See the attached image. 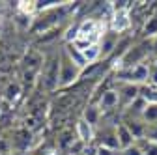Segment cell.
Returning <instances> with one entry per match:
<instances>
[{"mask_svg": "<svg viewBox=\"0 0 157 155\" xmlns=\"http://www.w3.org/2000/svg\"><path fill=\"white\" fill-rule=\"evenodd\" d=\"M39 79H41V84L47 92L58 90V81H60V52L49 54L47 58H43Z\"/></svg>", "mask_w": 157, "mask_h": 155, "instance_id": "cell-1", "label": "cell"}, {"mask_svg": "<svg viewBox=\"0 0 157 155\" xmlns=\"http://www.w3.org/2000/svg\"><path fill=\"white\" fill-rule=\"evenodd\" d=\"M78 81H81V69L66 56L64 51H60V81H58V88H69Z\"/></svg>", "mask_w": 157, "mask_h": 155, "instance_id": "cell-2", "label": "cell"}, {"mask_svg": "<svg viewBox=\"0 0 157 155\" xmlns=\"http://www.w3.org/2000/svg\"><path fill=\"white\" fill-rule=\"evenodd\" d=\"M133 26V19H131V9H120V11H112V17L109 21V30L118 34V36H124L129 28Z\"/></svg>", "mask_w": 157, "mask_h": 155, "instance_id": "cell-3", "label": "cell"}, {"mask_svg": "<svg viewBox=\"0 0 157 155\" xmlns=\"http://www.w3.org/2000/svg\"><path fill=\"white\" fill-rule=\"evenodd\" d=\"M97 105H99L101 112H112L118 105H120V93H118L116 88H107L101 92L99 99H97Z\"/></svg>", "mask_w": 157, "mask_h": 155, "instance_id": "cell-4", "label": "cell"}, {"mask_svg": "<svg viewBox=\"0 0 157 155\" xmlns=\"http://www.w3.org/2000/svg\"><path fill=\"white\" fill-rule=\"evenodd\" d=\"M116 90L120 93V105H124V108L140 97V86H135V84H118Z\"/></svg>", "mask_w": 157, "mask_h": 155, "instance_id": "cell-5", "label": "cell"}, {"mask_svg": "<svg viewBox=\"0 0 157 155\" xmlns=\"http://www.w3.org/2000/svg\"><path fill=\"white\" fill-rule=\"evenodd\" d=\"M81 118L84 120V122H88L94 129L101 123V118H103V112H101V108H99V105L97 103H94V101H90L86 107H84V110H82V116Z\"/></svg>", "mask_w": 157, "mask_h": 155, "instance_id": "cell-6", "label": "cell"}, {"mask_svg": "<svg viewBox=\"0 0 157 155\" xmlns=\"http://www.w3.org/2000/svg\"><path fill=\"white\" fill-rule=\"evenodd\" d=\"M75 133H77V138L82 140L84 144H90V142H95V129L84 122L82 118H78L77 123H75Z\"/></svg>", "mask_w": 157, "mask_h": 155, "instance_id": "cell-7", "label": "cell"}, {"mask_svg": "<svg viewBox=\"0 0 157 155\" xmlns=\"http://www.w3.org/2000/svg\"><path fill=\"white\" fill-rule=\"evenodd\" d=\"M114 129H116V137H118V142H120V148H122V149L131 148V146L136 144V140H135V137H133V133L129 131V127H127L124 122H118Z\"/></svg>", "mask_w": 157, "mask_h": 155, "instance_id": "cell-8", "label": "cell"}, {"mask_svg": "<svg viewBox=\"0 0 157 155\" xmlns=\"http://www.w3.org/2000/svg\"><path fill=\"white\" fill-rule=\"evenodd\" d=\"M118 41H120V36L114 34V32H110V30H107V34L103 36V40L99 41V47H101V54H103V58H110V56L114 54Z\"/></svg>", "mask_w": 157, "mask_h": 155, "instance_id": "cell-9", "label": "cell"}, {"mask_svg": "<svg viewBox=\"0 0 157 155\" xmlns=\"http://www.w3.org/2000/svg\"><path fill=\"white\" fill-rule=\"evenodd\" d=\"M114 127H116V125H112L110 129H105V131L101 133V138H99V142H97V144H99L101 148H109V149H114V151H122Z\"/></svg>", "mask_w": 157, "mask_h": 155, "instance_id": "cell-10", "label": "cell"}, {"mask_svg": "<svg viewBox=\"0 0 157 155\" xmlns=\"http://www.w3.org/2000/svg\"><path fill=\"white\" fill-rule=\"evenodd\" d=\"M122 122L129 127V131L133 133V137H135L136 142H140V140L146 138V134H148V125L144 123V120H122Z\"/></svg>", "mask_w": 157, "mask_h": 155, "instance_id": "cell-11", "label": "cell"}, {"mask_svg": "<svg viewBox=\"0 0 157 155\" xmlns=\"http://www.w3.org/2000/svg\"><path fill=\"white\" fill-rule=\"evenodd\" d=\"M142 37H144V41H151L157 37V15L151 13L144 19V23H142V30H140Z\"/></svg>", "mask_w": 157, "mask_h": 155, "instance_id": "cell-12", "label": "cell"}, {"mask_svg": "<svg viewBox=\"0 0 157 155\" xmlns=\"http://www.w3.org/2000/svg\"><path fill=\"white\" fill-rule=\"evenodd\" d=\"M64 52H66V56H67L69 60H71L78 69H81V71L88 66V62H86V58H84L82 51H78L73 43H67V45H66V49H64Z\"/></svg>", "mask_w": 157, "mask_h": 155, "instance_id": "cell-13", "label": "cell"}, {"mask_svg": "<svg viewBox=\"0 0 157 155\" xmlns=\"http://www.w3.org/2000/svg\"><path fill=\"white\" fill-rule=\"evenodd\" d=\"M15 8H17V13L26 15V17H34L37 13L36 0H19V2H15Z\"/></svg>", "mask_w": 157, "mask_h": 155, "instance_id": "cell-14", "label": "cell"}, {"mask_svg": "<svg viewBox=\"0 0 157 155\" xmlns=\"http://www.w3.org/2000/svg\"><path fill=\"white\" fill-rule=\"evenodd\" d=\"M140 99L146 105H157V88L151 84L140 86Z\"/></svg>", "mask_w": 157, "mask_h": 155, "instance_id": "cell-15", "label": "cell"}, {"mask_svg": "<svg viewBox=\"0 0 157 155\" xmlns=\"http://www.w3.org/2000/svg\"><path fill=\"white\" fill-rule=\"evenodd\" d=\"M82 54H84V58H86V62H88V64H97V62H101V58H103L99 43L90 45L86 51H82Z\"/></svg>", "mask_w": 157, "mask_h": 155, "instance_id": "cell-16", "label": "cell"}, {"mask_svg": "<svg viewBox=\"0 0 157 155\" xmlns=\"http://www.w3.org/2000/svg\"><path fill=\"white\" fill-rule=\"evenodd\" d=\"M142 120L146 125H157V105H148L144 114H142Z\"/></svg>", "mask_w": 157, "mask_h": 155, "instance_id": "cell-17", "label": "cell"}, {"mask_svg": "<svg viewBox=\"0 0 157 155\" xmlns=\"http://www.w3.org/2000/svg\"><path fill=\"white\" fill-rule=\"evenodd\" d=\"M101 69V62H97V64H88L82 71H81V81H84V79H94L95 77V73Z\"/></svg>", "mask_w": 157, "mask_h": 155, "instance_id": "cell-18", "label": "cell"}, {"mask_svg": "<svg viewBox=\"0 0 157 155\" xmlns=\"http://www.w3.org/2000/svg\"><path fill=\"white\" fill-rule=\"evenodd\" d=\"M136 144L142 148V153H144V155H157V144H155V142H151V140L144 138V140L136 142Z\"/></svg>", "mask_w": 157, "mask_h": 155, "instance_id": "cell-19", "label": "cell"}, {"mask_svg": "<svg viewBox=\"0 0 157 155\" xmlns=\"http://www.w3.org/2000/svg\"><path fill=\"white\" fill-rule=\"evenodd\" d=\"M19 93H21V86H19V84H10V86L6 88V95H4V97H6L10 103H13V101L19 97Z\"/></svg>", "mask_w": 157, "mask_h": 155, "instance_id": "cell-20", "label": "cell"}, {"mask_svg": "<svg viewBox=\"0 0 157 155\" xmlns=\"http://www.w3.org/2000/svg\"><path fill=\"white\" fill-rule=\"evenodd\" d=\"M32 19L34 17H26V15H21V13H17V19H15V23L21 26V28H25V30H28L30 26H32Z\"/></svg>", "mask_w": 157, "mask_h": 155, "instance_id": "cell-21", "label": "cell"}, {"mask_svg": "<svg viewBox=\"0 0 157 155\" xmlns=\"http://www.w3.org/2000/svg\"><path fill=\"white\" fill-rule=\"evenodd\" d=\"M120 155H144V153H142V148H140L139 144H135V146H131V148L122 149Z\"/></svg>", "mask_w": 157, "mask_h": 155, "instance_id": "cell-22", "label": "cell"}, {"mask_svg": "<svg viewBox=\"0 0 157 155\" xmlns=\"http://www.w3.org/2000/svg\"><path fill=\"white\" fill-rule=\"evenodd\" d=\"M97 153H99V144L97 142H90V144L84 146L82 155H97Z\"/></svg>", "mask_w": 157, "mask_h": 155, "instance_id": "cell-23", "label": "cell"}, {"mask_svg": "<svg viewBox=\"0 0 157 155\" xmlns=\"http://www.w3.org/2000/svg\"><path fill=\"white\" fill-rule=\"evenodd\" d=\"M146 138L157 144V125H148V134H146Z\"/></svg>", "mask_w": 157, "mask_h": 155, "instance_id": "cell-24", "label": "cell"}, {"mask_svg": "<svg viewBox=\"0 0 157 155\" xmlns=\"http://www.w3.org/2000/svg\"><path fill=\"white\" fill-rule=\"evenodd\" d=\"M148 84H151V86L157 88V67H153V66H151V69H150V82H148Z\"/></svg>", "mask_w": 157, "mask_h": 155, "instance_id": "cell-25", "label": "cell"}, {"mask_svg": "<svg viewBox=\"0 0 157 155\" xmlns=\"http://www.w3.org/2000/svg\"><path fill=\"white\" fill-rule=\"evenodd\" d=\"M97 155H120V151H114V149H109V148H101L99 146V153Z\"/></svg>", "mask_w": 157, "mask_h": 155, "instance_id": "cell-26", "label": "cell"}, {"mask_svg": "<svg viewBox=\"0 0 157 155\" xmlns=\"http://www.w3.org/2000/svg\"><path fill=\"white\" fill-rule=\"evenodd\" d=\"M34 155H51L49 151H37V153H34Z\"/></svg>", "mask_w": 157, "mask_h": 155, "instance_id": "cell-27", "label": "cell"}, {"mask_svg": "<svg viewBox=\"0 0 157 155\" xmlns=\"http://www.w3.org/2000/svg\"><path fill=\"white\" fill-rule=\"evenodd\" d=\"M151 66H153V67H157V54L153 56V64H151Z\"/></svg>", "mask_w": 157, "mask_h": 155, "instance_id": "cell-28", "label": "cell"}, {"mask_svg": "<svg viewBox=\"0 0 157 155\" xmlns=\"http://www.w3.org/2000/svg\"><path fill=\"white\" fill-rule=\"evenodd\" d=\"M4 155H6V153H4Z\"/></svg>", "mask_w": 157, "mask_h": 155, "instance_id": "cell-29", "label": "cell"}]
</instances>
